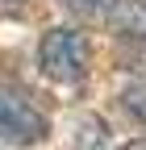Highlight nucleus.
Wrapping results in <instances>:
<instances>
[{
    "label": "nucleus",
    "mask_w": 146,
    "mask_h": 150,
    "mask_svg": "<svg viewBox=\"0 0 146 150\" xmlns=\"http://www.w3.org/2000/svg\"><path fill=\"white\" fill-rule=\"evenodd\" d=\"M46 129H50V121L33 104V96L25 88L0 79V138L17 142V146H29V142H42Z\"/></svg>",
    "instance_id": "f257e3e1"
},
{
    "label": "nucleus",
    "mask_w": 146,
    "mask_h": 150,
    "mask_svg": "<svg viewBox=\"0 0 146 150\" xmlns=\"http://www.w3.org/2000/svg\"><path fill=\"white\" fill-rule=\"evenodd\" d=\"M38 67L54 83H79L88 75V38L75 29H50L38 46Z\"/></svg>",
    "instance_id": "f03ea898"
},
{
    "label": "nucleus",
    "mask_w": 146,
    "mask_h": 150,
    "mask_svg": "<svg viewBox=\"0 0 146 150\" xmlns=\"http://www.w3.org/2000/svg\"><path fill=\"white\" fill-rule=\"evenodd\" d=\"M104 17H108V29H113L117 38L146 42V0H117Z\"/></svg>",
    "instance_id": "7ed1b4c3"
},
{
    "label": "nucleus",
    "mask_w": 146,
    "mask_h": 150,
    "mask_svg": "<svg viewBox=\"0 0 146 150\" xmlns=\"http://www.w3.org/2000/svg\"><path fill=\"white\" fill-rule=\"evenodd\" d=\"M121 104H125V112H130V117H134L138 125H146V83H134V88H125Z\"/></svg>",
    "instance_id": "20e7f679"
},
{
    "label": "nucleus",
    "mask_w": 146,
    "mask_h": 150,
    "mask_svg": "<svg viewBox=\"0 0 146 150\" xmlns=\"http://www.w3.org/2000/svg\"><path fill=\"white\" fill-rule=\"evenodd\" d=\"M59 4H63L67 13H75V17H104L117 0H59Z\"/></svg>",
    "instance_id": "39448f33"
},
{
    "label": "nucleus",
    "mask_w": 146,
    "mask_h": 150,
    "mask_svg": "<svg viewBox=\"0 0 146 150\" xmlns=\"http://www.w3.org/2000/svg\"><path fill=\"white\" fill-rule=\"evenodd\" d=\"M104 146V125L96 117H84L79 121V150H100Z\"/></svg>",
    "instance_id": "423d86ee"
},
{
    "label": "nucleus",
    "mask_w": 146,
    "mask_h": 150,
    "mask_svg": "<svg viewBox=\"0 0 146 150\" xmlns=\"http://www.w3.org/2000/svg\"><path fill=\"white\" fill-rule=\"evenodd\" d=\"M121 150H146V138H138V142H125Z\"/></svg>",
    "instance_id": "0eeeda50"
}]
</instances>
